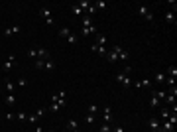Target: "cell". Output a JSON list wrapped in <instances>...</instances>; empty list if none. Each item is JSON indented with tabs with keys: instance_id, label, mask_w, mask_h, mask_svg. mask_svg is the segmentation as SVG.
Returning a JSON list of instances; mask_svg holds the SVG:
<instances>
[{
	"instance_id": "obj_46",
	"label": "cell",
	"mask_w": 177,
	"mask_h": 132,
	"mask_svg": "<svg viewBox=\"0 0 177 132\" xmlns=\"http://www.w3.org/2000/svg\"><path fill=\"white\" fill-rule=\"evenodd\" d=\"M33 132H43V128H41V126L37 124V126H36V130H33Z\"/></svg>"
},
{
	"instance_id": "obj_31",
	"label": "cell",
	"mask_w": 177,
	"mask_h": 132,
	"mask_svg": "<svg viewBox=\"0 0 177 132\" xmlns=\"http://www.w3.org/2000/svg\"><path fill=\"white\" fill-rule=\"evenodd\" d=\"M167 118H169V110L161 109V113H159V120H167Z\"/></svg>"
},
{
	"instance_id": "obj_42",
	"label": "cell",
	"mask_w": 177,
	"mask_h": 132,
	"mask_svg": "<svg viewBox=\"0 0 177 132\" xmlns=\"http://www.w3.org/2000/svg\"><path fill=\"white\" fill-rule=\"evenodd\" d=\"M43 63H45V61H41V59H36V67H37V69H43Z\"/></svg>"
},
{
	"instance_id": "obj_20",
	"label": "cell",
	"mask_w": 177,
	"mask_h": 132,
	"mask_svg": "<svg viewBox=\"0 0 177 132\" xmlns=\"http://www.w3.org/2000/svg\"><path fill=\"white\" fill-rule=\"evenodd\" d=\"M165 22H167V24H175V14H173L171 10L165 12Z\"/></svg>"
},
{
	"instance_id": "obj_41",
	"label": "cell",
	"mask_w": 177,
	"mask_h": 132,
	"mask_svg": "<svg viewBox=\"0 0 177 132\" xmlns=\"http://www.w3.org/2000/svg\"><path fill=\"white\" fill-rule=\"evenodd\" d=\"M158 99H155V97H151V101H150V106H151V109H158Z\"/></svg>"
},
{
	"instance_id": "obj_1",
	"label": "cell",
	"mask_w": 177,
	"mask_h": 132,
	"mask_svg": "<svg viewBox=\"0 0 177 132\" xmlns=\"http://www.w3.org/2000/svg\"><path fill=\"white\" fill-rule=\"evenodd\" d=\"M114 79H116L124 89H130V87H132V79H130V75H128V73H124V71H118L116 75H114Z\"/></svg>"
},
{
	"instance_id": "obj_39",
	"label": "cell",
	"mask_w": 177,
	"mask_h": 132,
	"mask_svg": "<svg viewBox=\"0 0 177 132\" xmlns=\"http://www.w3.org/2000/svg\"><path fill=\"white\" fill-rule=\"evenodd\" d=\"M96 113H99V106H96V105H91V106H88V114H96Z\"/></svg>"
},
{
	"instance_id": "obj_37",
	"label": "cell",
	"mask_w": 177,
	"mask_h": 132,
	"mask_svg": "<svg viewBox=\"0 0 177 132\" xmlns=\"http://www.w3.org/2000/svg\"><path fill=\"white\" fill-rule=\"evenodd\" d=\"M28 114L26 113H16V120H26Z\"/></svg>"
},
{
	"instance_id": "obj_3",
	"label": "cell",
	"mask_w": 177,
	"mask_h": 132,
	"mask_svg": "<svg viewBox=\"0 0 177 132\" xmlns=\"http://www.w3.org/2000/svg\"><path fill=\"white\" fill-rule=\"evenodd\" d=\"M40 14L43 16L45 18V22H47V26H53V24H55V20H53V16H51V8H40Z\"/></svg>"
},
{
	"instance_id": "obj_29",
	"label": "cell",
	"mask_w": 177,
	"mask_h": 132,
	"mask_svg": "<svg viewBox=\"0 0 177 132\" xmlns=\"http://www.w3.org/2000/svg\"><path fill=\"white\" fill-rule=\"evenodd\" d=\"M65 40H67V42H69L71 45H75V43H77V42H79V36H75V34H71V36H67V38H65Z\"/></svg>"
},
{
	"instance_id": "obj_35",
	"label": "cell",
	"mask_w": 177,
	"mask_h": 132,
	"mask_svg": "<svg viewBox=\"0 0 177 132\" xmlns=\"http://www.w3.org/2000/svg\"><path fill=\"white\" fill-rule=\"evenodd\" d=\"M71 10H73V14H75V16H81V18H83V16H85V12H83V10H81V8H79V6H73V8H71Z\"/></svg>"
},
{
	"instance_id": "obj_23",
	"label": "cell",
	"mask_w": 177,
	"mask_h": 132,
	"mask_svg": "<svg viewBox=\"0 0 177 132\" xmlns=\"http://www.w3.org/2000/svg\"><path fill=\"white\" fill-rule=\"evenodd\" d=\"M92 6H95L96 10H104V8H106V2H104V0H96V2H92Z\"/></svg>"
},
{
	"instance_id": "obj_32",
	"label": "cell",
	"mask_w": 177,
	"mask_h": 132,
	"mask_svg": "<svg viewBox=\"0 0 177 132\" xmlns=\"http://www.w3.org/2000/svg\"><path fill=\"white\" fill-rule=\"evenodd\" d=\"M28 57H29V59H37V49L29 47V49H28Z\"/></svg>"
},
{
	"instance_id": "obj_18",
	"label": "cell",
	"mask_w": 177,
	"mask_h": 132,
	"mask_svg": "<svg viewBox=\"0 0 177 132\" xmlns=\"http://www.w3.org/2000/svg\"><path fill=\"white\" fill-rule=\"evenodd\" d=\"M91 4H92V2H91V0H81V2H79V4H77V6H79V8H81V10H83V12H85V10H88V8H91Z\"/></svg>"
},
{
	"instance_id": "obj_16",
	"label": "cell",
	"mask_w": 177,
	"mask_h": 132,
	"mask_svg": "<svg viewBox=\"0 0 177 132\" xmlns=\"http://www.w3.org/2000/svg\"><path fill=\"white\" fill-rule=\"evenodd\" d=\"M165 75H167V77H173V79H175V77H177V67H175V65H169V67L165 69Z\"/></svg>"
},
{
	"instance_id": "obj_40",
	"label": "cell",
	"mask_w": 177,
	"mask_h": 132,
	"mask_svg": "<svg viewBox=\"0 0 177 132\" xmlns=\"http://www.w3.org/2000/svg\"><path fill=\"white\" fill-rule=\"evenodd\" d=\"M85 122H87V124H92V122H95V114H87V116H85Z\"/></svg>"
},
{
	"instance_id": "obj_14",
	"label": "cell",
	"mask_w": 177,
	"mask_h": 132,
	"mask_svg": "<svg viewBox=\"0 0 177 132\" xmlns=\"http://www.w3.org/2000/svg\"><path fill=\"white\" fill-rule=\"evenodd\" d=\"M81 24H83V28H88V26H95V22H92V18H91V16H83V18H81Z\"/></svg>"
},
{
	"instance_id": "obj_22",
	"label": "cell",
	"mask_w": 177,
	"mask_h": 132,
	"mask_svg": "<svg viewBox=\"0 0 177 132\" xmlns=\"http://www.w3.org/2000/svg\"><path fill=\"white\" fill-rule=\"evenodd\" d=\"M95 43H99V45H106V36H102V34H96Z\"/></svg>"
},
{
	"instance_id": "obj_11",
	"label": "cell",
	"mask_w": 177,
	"mask_h": 132,
	"mask_svg": "<svg viewBox=\"0 0 177 132\" xmlns=\"http://www.w3.org/2000/svg\"><path fill=\"white\" fill-rule=\"evenodd\" d=\"M110 120H112V110H110V106H104V110H102V122H108V124H110Z\"/></svg>"
},
{
	"instance_id": "obj_45",
	"label": "cell",
	"mask_w": 177,
	"mask_h": 132,
	"mask_svg": "<svg viewBox=\"0 0 177 132\" xmlns=\"http://www.w3.org/2000/svg\"><path fill=\"white\" fill-rule=\"evenodd\" d=\"M112 132H124V128H122V126H114V128H112Z\"/></svg>"
},
{
	"instance_id": "obj_30",
	"label": "cell",
	"mask_w": 177,
	"mask_h": 132,
	"mask_svg": "<svg viewBox=\"0 0 177 132\" xmlns=\"http://www.w3.org/2000/svg\"><path fill=\"white\" fill-rule=\"evenodd\" d=\"M14 102H16L14 93H6V105H14Z\"/></svg>"
},
{
	"instance_id": "obj_33",
	"label": "cell",
	"mask_w": 177,
	"mask_h": 132,
	"mask_svg": "<svg viewBox=\"0 0 177 132\" xmlns=\"http://www.w3.org/2000/svg\"><path fill=\"white\" fill-rule=\"evenodd\" d=\"M4 85H6V93H14V83H12L10 79H6V83H4Z\"/></svg>"
},
{
	"instance_id": "obj_27",
	"label": "cell",
	"mask_w": 177,
	"mask_h": 132,
	"mask_svg": "<svg viewBox=\"0 0 177 132\" xmlns=\"http://www.w3.org/2000/svg\"><path fill=\"white\" fill-rule=\"evenodd\" d=\"M73 34V32L69 30V28H59V36H61V38H67V36H71Z\"/></svg>"
},
{
	"instance_id": "obj_5",
	"label": "cell",
	"mask_w": 177,
	"mask_h": 132,
	"mask_svg": "<svg viewBox=\"0 0 177 132\" xmlns=\"http://www.w3.org/2000/svg\"><path fill=\"white\" fill-rule=\"evenodd\" d=\"M148 126H150V132H159V126H161V120L155 116L148 118Z\"/></svg>"
},
{
	"instance_id": "obj_24",
	"label": "cell",
	"mask_w": 177,
	"mask_h": 132,
	"mask_svg": "<svg viewBox=\"0 0 177 132\" xmlns=\"http://www.w3.org/2000/svg\"><path fill=\"white\" fill-rule=\"evenodd\" d=\"M128 55H130V53L126 51L124 47H122V49H120V53H118V61H126V59H128Z\"/></svg>"
},
{
	"instance_id": "obj_38",
	"label": "cell",
	"mask_w": 177,
	"mask_h": 132,
	"mask_svg": "<svg viewBox=\"0 0 177 132\" xmlns=\"http://www.w3.org/2000/svg\"><path fill=\"white\" fill-rule=\"evenodd\" d=\"M26 85H28V79H26V77H20V79H18V87H26Z\"/></svg>"
},
{
	"instance_id": "obj_19",
	"label": "cell",
	"mask_w": 177,
	"mask_h": 132,
	"mask_svg": "<svg viewBox=\"0 0 177 132\" xmlns=\"http://www.w3.org/2000/svg\"><path fill=\"white\" fill-rule=\"evenodd\" d=\"M67 130H79V124H77V120H75V118H71L69 122H67Z\"/></svg>"
},
{
	"instance_id": "obj_13",
	"label": "cell",
	"mask_w": 177,
	"mask_h": 132,
	"mask_svg": "<svg viewBox=\"0 0 177 132\" xmlns=\"http://www.w3.org/2000/svg\"><path fill=\"white\" fill-rule=\"evenodd\" d=\"M91 34H99V32H96V26H88V28H83L81 30V36H91Z\"/></svg>"
},
{
	"instance_id": "obj_7",
	"label": "cell",
	"mask_w": 177,
	"mask_h": 132,
	"mask_svg": "<svg viewBox=\"0 0 177 132\" xmlns=\"http://www.w3.org/2000/svg\"><path fill=\"white\" fill-rule=\"evenodd\" d=\"M14 65H16V55H8L6 61H4V71H10Z\"/></svg>"
},
{
	"instance_id": "obj_43",
	"label": "cell",
	"mask_w": 177,
	"mask_h": 132,
	"mask_svg": "<svg viewBox=\"0 0 177 132\" xmlns=\"http://www.w3.org/2000/svg\"><path fill=\"white\" fill-rule=\"evenodd\" d=\"M169 6L173 8V10H171V12H173V14H175V10H177V2H175V0H169Z\"/></svg>"
},
{
	"instance_id": "obj_44",
	"label": "cell",
	"mask_w": 177,
	"mask_h": 132,
	"mask_svg": "<svg viewBox=\"0 0 177 132\" xmlns=\"http://www.w3.org/2000/svg\"><path fill=\"white\" fill-rule=\"evenodd\" d=\"M14 118H16L14 113H8V114H6V120H14Z\"/></svg>"
},
{
	"instance_id": "obj_26",
	"label": "cell",
	"mask_w": 177,
	"mask_h": 132,
	"mask_svg": "<svg viewBox=\"0 0 177 132\" xmlns=\"http://www.w3.org/2000/svg\"><path fill=\"white\" fill-rule=\"evenodd\" d=\"M43 69H47V71H51V69H55V61H53V59H47V61H45V63H43Z\"/></svg>"
},
{
	"instance_id": "obj_6",
	"label": "cell",
	"mask_w": 177,
	"mask_h": 132,
	"mask_svg": "<svg viewBox=\"0 0 177 132\" xmlns=\"http://www.w3.org/2000/svg\"><path fill=\"white\" fill-rule=\"evenodd\" d=\"M91 49L95 53H99V55H102V57H106V53H108V45H99V43H92L91 45Z\"/></svg>"
},
{
	"instance_id": "obj_34",
	"label": "cell",
	"mask_w": 177,
	"mask_h": 132,
	"mask_svg": "<svg viewBox=\"0 0 177 132\" xmlns=\"http://www.w3.org/2000/svg\"><path fill=\"white\" fill-rule=\"evenodd\" d=\"M99 132H112V128H110V124H108V122H102V124H100V130Z\"/></svg>"
},
{
	"instance_id": "obj_21",
	"label": "cell",
	"mask_w": 177,
	"mask_h": 132,
	"mask_svg": "<svg viewBox=\"0 0 177 132\" xmlns=\"http://www.w3.org/2000/svg\"><path fill=\"white\" fill-rule=\"evenodd\" d=\"M63 106L59 105V102H49V113H59Z\"/></svg>"
},
{
	"instance_id": "obj_10",
	"label": "cell",
	"mask_w": 177,
	"mask_h": 132,
	"mask_svg": "<svg viewBox=\"0 0 177 132\" xmlns=\"http://www.w3.org/2000/svg\"><path fill=\"white\" fill-rule=\"evenodd\" d=\"M20 32H22V28L18 26V24H16V26H8L6 30H4V36H12V34H20Z\"/></svg>"
},
{
	"instance_id": "obj_15",
	"label": "cell",
	"mask_w": 177,
	"mask_h": 132,
	"mask_svg": "<svg viewBox=\"0 0 177 132\" xmlns=\"http://www.w3.org/2000/svg\"><path fill=\"white\" fill-rule=\"evenodd\" d=\"M165 73H155V77H154V81L155 83H159V85H165Z\"/></svg>"
},
{
	"instance_id": "obj_8",
	"label": "cell",
	"mask_w": 177,
	"mask_h": 132,
	"mask_svg": "<svg viewBox=\"0 0 177 132\" xmlns=\"http://www.w3.org/2000/svg\"><path fill=\"white\" fill-rule=\"evenodd\" d=\"M173 130H175V124L169 120H163V124L159 126V132H173Z\"/></svg>"
},
{
	"instance_id": "obj_28",
	"label": "cell",
	"mask_w": 177,
	"mask_h": 132,
	"mask_svg": "<svg viewBox=\"0 0 177 132\" xmlns=\"http://www.w3.org/2000/svg\"><path fill=\"white\" fill-rule=\"evenodd\" d=\"M175 97H177V95H173V93L165 95V102H167V105H175Z\"/></svg>"
},
{
	"instance_id": "obj_17",
	"label": "cell",
	"mask_w": 177,
	"mask_h": 132,
	"mask_svg": "<svg viewBox=\"0 0 177 132\" xmlns=\"http://www.w3.org/2000/svg\"><path fill=\"white\" fill-rule=\"evenodd\" d=\"M165 95L167 93H163V91H151V97H155L158 101H165Z\"/></svg>"
},
{
	"instance_id": "obj_4",
	"label": "cell",
	"mask_w": 177,
	"mask_h": 132,
	"mask_svg": "<svg viewBox=\"0 0 177 132\" xmlns=\"http://www.w3.org/2000/svg\"><path fill=\"white\" fill-rule=\"evenodd\" d=\"M138 14H140L142 18H146L148 22H151V20H154V12L150 10V6H140V8H138Z\"/></svg>"
},
{
	"instance_id": "obj_12",
	"label": "cell",
	"mask_w": 177,
	"mask_h": 132,
	"mask_svg": "<svg viewBox=\"0 0 177 132\" xmlns=\"http://www.w3.org/2000/svg\"><path fill=\"white\" fill-rule=\"evenodd\" d=\"M132 87H136V89H150L151 85H150V79H142V81H138V83H132Z\"/></svg>"
},
{
	"instance_id": "obj_36",
	"label": "cell",
	"mask_w": 177,
	"mask_h": 132,
	"mask_svg": "<svg viewBox=\"0 0 177 132\" xmlns=\"http://www.w3.org/2000/svg\"><path fill=\"white\" fill-rule=\"evenodd\" d=\"M165 85L167 87H173V85H177V81L173 79V77H165Z\"/></svg>"
},
{
	"instance_id": "obj_2",
	"label": "cell",
	"mask_w": 177,
	"mask_h": 132,
	"mask_svg": "<svg viewBox=\"0 0 177 132\" xmlns=\"http://www.w3.org/2000/svg\"><path fill=\"white\" fill-rule=\"evenodd\" d=\"M120 45L118 43H114V45H110V47H108V53H106V59L110 61V63H116L118 61V53H120Z\"/></svg>"
},
{
	"instance_id": "obj_25",
	"label": "cell",
	"mask_w": 177,
	"mask_h": 132,
	"mask_svg": "<svg viewBox=\"0 0 177 132\" xmlns=\"http://www.w3.org/2000/svg\"><path fill=\"white\" fill-rule=\"evenodd\" d=\"M26 120L29 122V124H37V120H40V116H37V114L33 113V114H28V118H26Z\"/></svg>"
},
{
	"instance_id": "obj_9",
	"label": "cell",
	"mask_w": 177,
	"mask_h": 132,
	"mask_svg": "<svg viewBox=\"0 0 177 132\" xmlns=\"http://www.w3.org/2000/svg\"><path fill=\"white\" fill-rule=\"evenodd\" d=\"M37 59H41V61L51 59V57H49V51H47L45 47H37Z\"/></svg>"
}]
</instances>
